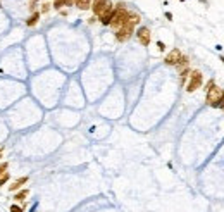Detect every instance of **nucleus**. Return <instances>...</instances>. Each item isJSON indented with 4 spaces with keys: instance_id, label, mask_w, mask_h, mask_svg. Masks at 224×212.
Wrapping results in <instances>:
<instances>
[{
    "instance_id": "3",
    "label": "nucleus",
    "mask_w": 224,
    "mask_h": 212,
    "mask_svg": "<svg viewBox=\"0 0 224 212\" xmlns=\"http://www.w3.org/2000/svg\"><path fill=\"white\" fill-rule=\"evenodd\" d=\"M202 85H203V74H202L198 69H193L190 73V76H188V81H186V92L188 93H193L197 92L198 88H202Z\"/></svg>"
},
{
    "instance_id": "8",
    "label": "nucleus",
    "mask_w": 224,
    "mask_h": 212,
    "mask_svg": "<svg viewBox=\"0 0 224 212\" xmlns=\"http://www.w3.org/2000/svg\"><path fill=\"white\" fill-rule=\"evenodd\" d=\"M112 16H114V5L109 2L107 9H105L104 12H102V16L98 17V21L104 24V26H110V21H112Z\"/></svg>"
},
{
    "instance_id": "24",
    "label": "nucleus",
    "mask_w": 224,
    "mask_h": 212,
    "mask_svg": "<svg viewBox=\"0 0 224 212\" xmlns=\"http://www.w3.org/2000/svg\"><path fill=\"white\" fill-rule=\"evenodd\" d=\"M179 2H184V0H179Z\"/></svg>"
},
{
    "instance_id": "26",
    "label": "nucleus",
    "mask_w": 224,
    "mask_h": 212,
    "mask_svg": "<svg viewBox=\"0 0 224 212\" xmlns=\"http://www.w3.org/2000/svg\"><path fill=\"white\" fill-rule=\"evenodd\" d=\"M0 152H2V148H0Z\"/></svg>"
},
{
    "instance_id": "18",
    "label": "nucleus",
    "mask_w": 224,
    "mask_h": 212,
    "mask_svg": "<svg viewBox=\"0 0 224 212\" xmlns=\"http://www.w3.org/2000/svg\"><path fill=\"white\" fill-rule=\"evenodd\" d=\"M157 49H159V52H164V50H166V43L159 40V41H157Z\"/></svg>"
},
{
    "instance_id": "6",
    "label": "nucleus",
    "mask_w": 224,
    "mask_h": 212,
    "mask_svg": "<svg viewBox=\"0 0 224 212\" xmlns=\"http://www.w3.org/2000/svg\"><path fill=\"white\" fill-rule=\"evenodd\" d=\"M109 5V0H91V11H93L95 17H100L102 12L107 9Z\"/></svg>"
},
{
    "instance_id": "22",
    "label": "nucleus",
    "mask_w": 224,
    "mask_h": 212,
    "mask_svg": "<svg viewBox=\"0 0 224 212\" xmlns=\"http://www.w3.org/2000/svg\"><path fill=\"white\" fill-rule=\"evenodd\" d=\"M2 159H4V153H2V152H0V160H2Z\"/></svg>"
},
{
    "instance_id": "15",
    "label": "nucleus",
    "mask_w": 224,
    "mask_h": 212,
    "mask_svg": "<svg viewBox=\"0 0 224 212\" xmlns=\"http://www.w3.org/2000/svg\"><path fill=\"white\" fill-rule=\"evenodd\" d=\"M9 171V160H4V162L0 164V178Z\"/></svg>"
},
{
    "instance_id": "2",
    "label": "nucleus",
    "mask_w": 224,
    "mask_h": 212,
    "mask_svg": "<svg viewBox=\"0 0 224 212\" xmlns=\"http://www.w3.org/2000/svg\"><path fill=\"white\" fill-rule=\"evenodd\" d=\"M205 90H207V95H205L207 104H209L210 107H217L219 102H221V98H222V95H224L222 88H219V86L214 83V79H210V81L207 83Z\"/></svg>"
},
{
    "instance_id": "1",
    "label": "nucleus",
    "mask_w": 224,
    "mask_h": 212,
    "mask_svg": "<svg viewBox=\"0 0 224 212\" xmlns=\"http://www.w3.org/2000/svg\"><path fill=\"white\" fill-rule=\"evenodd\" d=\"M129 14H131V11L128 7H124V4H117L114 7V16H112V21H110V28L116 31L119 28L129 24Z\"/></svg>"
},
{
    "instance_id": "23",
    "label": "nucleus",
    "mask_w": 224,
    "mask_h": 212,
    "mask_svg": "<svg viewBox=\"0 0 224 212\" xmlns=\"http://www.w3.org/2000/svg\"><path fill=\"white\" fill-rule=\"evenodd\" d=\"M221 60H222V64H224V57H221Z\"/></svg>"
},
{
    "instance_id": "19",
    "label": "nucleus",
    "mask_w": 224,
    "mask_h": 212,
    "mask_svg": "<svg viewBox=\"0 0 224 212\" xmlns=\"http://www.w3.org/2000/svg\"><path fill=\"white\" fill-rule=\"evenodd\" d=\"M166 19H167V21H172V12H166Z\"/></svg>"
},
{
    "instance_id": "12",
    "label": "nucleus",
    "mask_w": 224,
    "mask_h": 212,
    "mask_svg": "<svg viewBox=\"0 0 224 212\" xmlns=\"http://www.w3.org/2000/svg\"><path fill=\"white\" fill-rule=\"evenodd\" d=\"M186 67H190V59H188V55H181V59H179V62L176 64V69L178 71H183V69H186Z\"/></svg>"
},
{
    "instance_id": "4",
    "label": "nucleus",
    "mask_w": 224,
    "mask_h": 212,
    "mask_svg": "<svg viewBox=\"0 0 224 212\" xmlns=\"http://www.w3.org/2000/svg\"><path fill=\"white\" fill-rule=\"evenodd\" d=\"M134 35V24H126V26L119 28V30L114 31V36H116V40L119 41V43H124V41H128L131 36Z\"/></svg>"
},
{
    "instance_id": "10",
    "label": "nucleus",
    "mask_w": 224,
    "mask_h": 212,
    "mask_svg": "<svg viewBox=\"0 0 224 212\" xmlns=\"http://www.w3.org/2000/svg\"><path fill=\"white\" fill-rule=\"evenodd\" d=\"M30 181V178L28 176H22V178H17L16 181H12L11 185H9V191H12V193H16V191H19L22 188V186L26 185V183Z\"/></svg>"
},
{
    "instance_id": "20",
    "label": "nucleus",
    "mask_w": 224,
    "mask_h": 212,
    "mask_svg": "<svg viewBox=\"0 0 224 212\" xmlns=\"http://www.w3.org/2000/svg\"><path fill=\"white\" fill-rule=\"evenodd\" d=\"M217 107L224 109V95H222V98H221V102H219V105H217Z\"/></svg>"
},
{
    "instance_id": "9",
    "label": "nucleus",
    "mask_w": 224,
    "mask_h": 212,
    "mask_svg": "<svg viewBox=\"0 0 224 212\" xmlns=\"http://www.w3.org/2000/svg\"><path fill=\"white\" fill-rule=\"evenodd\" d=\"M30 197V190L28 188H21L19 191H16L14 195H12V200H14V204H24L26 202V198Z\"/></svg>"
},
{
    "instance_id": "16",
    "label": "nucleus",
    "mask_w": 224,
    "mask_h": 212,
    "mask_svg": "<svg viewBox=\"0 0 224 212\" xmlns=\"http://www.w3.org/2000/svg\"><path fill=\"white\" fill-rule=\"evenodd\" d=\"M52 9V4H49V2H45V4H41V9H40V14H47V12Z\"/></svg>"
},
{
    "instance_id": "11",
    "label": "nucleus",
    "mask_w": 224,
    "mask_h": 212,
    "mask_svg": "<svg viewBox=\"0 0 224 212\" xmlns=\"http://www.w3.org/2000/svg\"><path fill=\"white\" fill-rule=\"evenodd\" d=\"M40 11H35V12H31V16L30 17L26 19V26L28 28H35L38 24V22H40Z\"/></svg>"
},
{
    "instance_id": "21",
    "label": "nucleus",
    "mask_w": 224,
    "mask_h": 212,
    "mask_svg": "<svg viewBox=\"0 0 224 212\" xmlns=\"http://www.w3.org/2000/svg\"><path fill=\"white\" fill-rule=\"evenodd\" d=\"M95 19H97V17L93 16V17H90V19H88V22H90V24H93V22H95Z\"/></svg>"
},
{
    "instance_id": "7",
    "label": "nucleus",
    "mask_w": 224,
    "mask_h": 212,
    "mask_svg": "<svg viewBox=\"0 0 224 212\" xmlns=\"http://www.w3.org/2000/svg\"><path fill=\"white\" fill-rule=\"evenodd\" d=\"M181 55H183V54H181V50H179V49H172L171 52H169L167 55L164 57V62L167 64V66H174V67H176V64L179 62Z\"/></svg>"
},
{
    "instance_id": "17",
    "label": "nucleus",
    "mask_w": 224,
    "mask_h": 212,
    "mask_svg": "<svg viewBox=\"0 0 224 212\" xmlns=\"http://www.w3.org/2000/svg\"><path fill=\"white\" fill-rule=\"evenodd\" d=\"M9 179H11V174H9V171H7V172H5L4 176H2V178H0V188H2V186H4L5 183L9 181Z\"/></svg>"
},
{
    "instance_id": "5",
    "label": "nucleus",
    "mask_w": 224,
    "mask_h": 212,
    "mask_svg": "<svg viewBox=\"0 0 224 212\" xmlns=\"http://www.w3.org/2000/svg\"><path fill=\"white\" fill-rule=\"evenodd\" d=\"M136 38H138V41L143 45V47H148L150 41H152V31H150L147 26H142V28H138V31H136Z\"/></svg>"
},
{
    "instance_id": "25",
    "label": "nucleus",
    "mask_w": 224,
    "mask_h": 212,
    "mask_svg": "<svg viewBox=\"0 0 224 212\" xmlns=\"http://www.w3.org/2000/svg\"><path fill=\"white\" fill-rule=\"evenodd\" d=\"M33 2H38V0H33Z\"/></svg>"
},
{
    "instance_id": "13",
    "label": "nucleus",
    "mask_w": 224,
    "mask_h": 212,
    "mask_svg": "<svg viewBox=\"0 0 224 212\" xmlns=\"http://www.w3.org/2000/svg\"><path fill=\"white\" fill-rule=\"evenodd\" d=\"M74 5L79 11H88L91 9V0H74Z\"/></svg>"
},
{
    "instance_id": "14",
    "label": "nucleus",
    "mask_w": 224,
    "mask_h": 212,
    "mask_svg": "<svg viewBox=\"0 0 224 212\" xmlns=\"http://www.w3.org/2000/svg\"><path fill=\"white\" fill-rule=\"evenodd\" d=\"M26 210V205H19V204H12L9 207V212H24Z\"/></svg>"
}]
</instances>
